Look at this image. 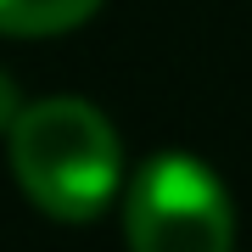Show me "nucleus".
<instances>
[{
  "instance_id": "1",
  "label": "nucleus",
  "mask_w": 252,
  "mask_h": 252,
  "mask_svg": "<svg viewBox=\"0 0 252 252\" xmlns=\"http://www.w3.org/2000/svg\"><path fill=\"white\" fill-rule=\"evenodd\" d=\"M6 140H11V174L39 213L84 224L112 202L118 174H124V146L90 101L79 95L34 101L11 118Z\"/></svg>"
},
{
  "instance_id": "3",
  "label": "nucleus",
  "mask_w": 252,
  "mask_h": 252,
  "mask_svg": "<svg viewBox=\"0 0 252 252\" xmlns=\"http://www.w3.org/2000/svg\"><path fill=\"white\" fill-rule=\"evenodd\" d=\"M101 0H0V34L17 39H45V34H67L79 28Z\"/></svg>"
},
{
  "instance_id": "4",
  "label": "nucleus",
  "mask_w": 252,
  "mask_h": 252,
  "mask_svg": "<svg viewBox=\"0 0 252 252\" xmlns=\"http://www.w3.org/2000/svg\"><path fill=\"white\" fill-rule=\"evenodd\" d=\"M17 112H23V95H17V84L0 73V135L11 129V118H17Z\"/></svg>"
},
{
  "instance_id": "2",
  "label": "nucleus",
  "mask_w": 252,
  "mask_h": 252,
  "mask_svg": "<svg viewBox=\"0 0 252 252\" xmlns=\"http://www.w3.org/2000/svg\"><path fill=\"white\" fill-rule=\"evenodd\" d=\"M124 230L140 252H219L235 241V207L207 162L157 152L129 185Z\"/></svg>"
}]
</instances>
